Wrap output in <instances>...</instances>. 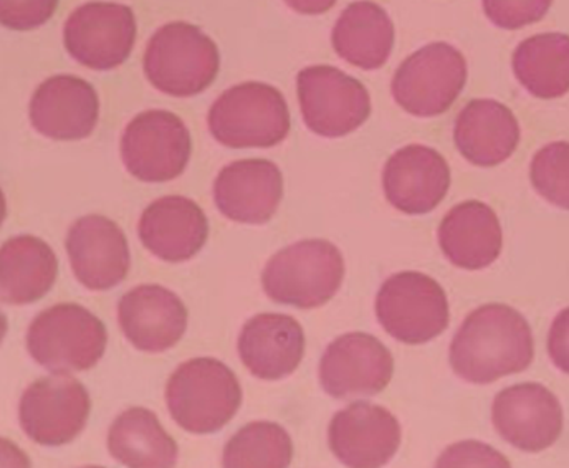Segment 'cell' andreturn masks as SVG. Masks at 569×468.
<instances>
[{
	"mask_svg": "<svg viewBox=\"0 0 569 468\" xmlns=\"http://www.w3.org/2000/svg\"><path fill=\"white\" fill-rule=\"evenodd\" d=\"M535 342L523 315L507 305L477 308L450 345V366L472 385H490L525 371L533 361Z\"/></svg>",
	"mask_w": 569,
	"mask_h": 468,
	"instance_id": "1",
	"label": "cell"
},
{
	"mask_svg": "<svg viewBox=\"0 0 569 468\" xmlns=\"http://www.w3.org/2000/svg\"><path fill=\"white\" fill-rule=\"evenodd\" d=\"M172 419L191 434L219 432L242 406V388L229 366L219 359L182 362L166 386Z\"/></svg>",
	"mask_w": 569,
	"mask_h": 468,
	"instance_id": "2",
	"label": "cell"
},
{
	"mask_svg": "<svg viewBox=\"0 0 569 468\" xmlns=\"http://www.w3.org/2000/svg\"><path fill=\"white\" fill-rule=\"evenodd\" d=\"M345 259L328 240H301L280 250L263 268L262 287L270 300L311 310L323 307L340 290Z\"/></svg>",
	"mask_w": 569,
	"mask_h": 468,
	"instance_id": "3",
	"label": "cell"
},
{
	"mask_svg": "<svg viewBox=\"0 0 569 468\" xmlns=\"http://www.w3.org/2000/svg\"><path fill=\"white\" fill-rule=\"evenodd\" d=\"M144 73L156 90L169 97H194L219 73V49L211 37L188 22L166 23L149 40Z\"/></svg>",
	"mask_w": 569,
	"mask_h": 468,
	"instance_id": "4",
	"label": "cell"
},
{
	"mask_svg": "<svg viewBox=\"0 0 569 468\" xmlns=\"http://www.w3.org/2000/svg\"><path fill=\"white\" fill-rule=\"evenodd\" d=\"M208 125L226 148H273L290 133V111L276 87L249 81L217 98Z\"/></svg>",
	"mask_w": 569,
	"mask_h": 468,
	"instance_id": "5",
	"label": "cell"
},
{
	"mask_svg": "<svg viewBox=\"0 0 569 468\" xmlns=\"http://www.w3.org/2000/svg\"><path fill=\"white\" fill-rule=\"evenodd\" d=\"M107 345L103 321L77 303L42 311L27 331L30 356L53 375L88 371L103 358Z\"/></svg>",
	"mask_w": 569,
	"mask_h": 468,
	"instance_id": "6",
	"label": "cell"
},
{
	"mask_svg": "<svg viewBox=\"0 0 569 468\" xmlns=\"http://www.w3.org/2000/svg\"><path fill=\"white\" fill-rule=\"evenodd\" d=\"M376 317L386 333L398 341L425 345L449 327V301L429 275L401 271L379 288Z\"/></svg>",
	"mask_w": 569,
	"mask_h": 468,
	"instance_id": "7",
	"label": "cell"
},
{
	"mask_svg": "<svg viewBox=\"0 0 569 468\" xmlns=\"http://www.w3.org/2000/svg\"><path fill=\"white\" fill-rule=\"evenodd\" d=\"M467 83V62L456 47L429 43L401 63L392 78L396 103L415 114L430 118L446 113Z\"/></svg>",
	"mask_w": 569,
	"mask_h": 468,
	"instance_id": "8",
	"label": "cell"
},
{
	"mask_svg": "<svg viewBox=\"0 0 569 468\" xmlns=\"http://www.w3.org/2000/svg\"><path fill=\"white\" fill-rule=\"evenodd\" d=\"M297 90L305 125L323 138L353 133L371 114L365 84L335 67L303 68L297 77Z\"/></svg>",
	"mask_w": 569,
	"mask_h": 468,
	"instance_id": "9",
	"label": "cell"
},
{
	"mask_svg": "<svg viewBox=\"0 0 569 468\" xmlns=\"http://www.w3.org/2000/svg\"><path fill=\"white\" fill-rule=\"evenodd\" d=\"M192 141L178 114L149 110L130 121L121 138L128 172L144 182H168L188 168Z\"/></svg>",
	"mask_w": 569,
	"mask_h": 468,
	"instance_id": "10",
	"label": "cell"
},
{
	"mask_svg": "<svg viewBox=\"0 0 569 468\" xmlns=\"http://www.w3.org/2000/svg\"><path fill=\"white\" fill-rule=\"evenodd\" d=\"M137 40V19L123 3L88 2L78 7L63 29L71 59L91 70L123 66Z\"/></svg>",
	"mask_w": 569,
	"mask_h": 468,
	"instance_id": "11",
	"label": "cell"
},
{
	"mask_svg": "<svg viewBox=\"0 0 569 468\" xmlns=\"http://www.w3.org/2000/svg\"><path fill=\"white\" fill-rule=\"evenodd\" d=\"M90 410V395L84 386L67 375H56L26 389L19 404V420L33 442L59 447L80 436Z\"/></svg>",
	"mask_w": 569,
	"mask_h": 468,
	"instance_id": "12",
	"label": "cell"
},
{
	"mask_svg": "<svg viewBox=\"0 0 569 468\" xmlns=\"http://www.w3.org/2000/svg\"><path fill=\"white\" fill-rule=\"evenodd\" d=\"M395 372L391 351L368 333L335 339L320 361V382L335 399L369 398L388 388Z\"/></svg>",
	"mask_w": 569,
	"mask_h": 468,
	"instance_id": "13",
	"label": "cell"
},
{
	"mask_svg": "<svg viewBox=\"0 0 569 468\" xmlns=\"http://www.w3.org/2000/svg\"><path fill=\"white\" fill-rule=\"evenodd\" d=\"M498 436L523 452H541L563 432V409L557 396L537 382L498 392L492 407Z\"/></svg>",
	"mask_w": 569,
	"mask_h": 468,
	"instance_id": "14",
	"label": "cell"
},
{
	"mask_svg": "<svg viewBox=\"0 0 569 468\" xmlns=\"http://www.w3.org/2000/svg\"><path fill=\"white\" fill-rule=\"evenodd\" d=\"M66 247L74 277L88 290H110L130 271L127 236L108 217L91 213L78 219L70 227Z\"/></svg>",
	"mask_w": 569,
	"mask_h": 468,
	"instance_id": "15",
	"label": "cell"
},
{
	"mask_svg": "<svg viewBox=\"0 0 569 468\" xmlns=\"http://www.w3.org/2000/svg\"><path fill=\"white\" fill-rule=\"evenodd\" d=\"M328 442L335 457L347 467H382L401 446V426L386 407L355 402L333 417Z\"/></svg>",
	"mask_w": 569,
	"mask_h": 468,
	"instance_id": "16",
	"label": "cell"
},
{
	"mask_svg": "<svg viewBox=\"0 0 569 468\" xmlns=\"http://www.w3.org/2000/svg\"><path fill=\"white\" fill-rule=\"evenodd\" d=\"M382 188L392 207L409 216H422L436 209L449 192L450 168L436 149L409 145L386 162Z\"/></svg>",
	"mask_w": 569,
	"mask_h": 468,
	"instance_id": "17",
	"label": "cell"
},
{
	"mask_svg": "<svg viewBox=\"0 0 569 468\" xmlns=\"http://www.w3.org/2000/svg\"><path fill=\"white\" fill-rule=\"evenodd\" d=\"M283 198V176L276 162L243 159L226 166L213 182L217 209L233 222H269Z\"/></svg>",
	"mask_w": 569,
	"mask_h": 468,
	"instance_id": "18",
	"label": "cell"
},
{
	"mask_svg": "<svg viewBox=\"0 0 569 468\" xmlns=\"http://www.w3.org/2000/svg\"><path fill=\"white\" fill-rule=\"evenodd\" d=\"M100 118V100L88 81L57 74L43 81L30 101V121L40 135L59 141L88 138Z\"/></svg>",
	"mask_w": 569,
	"mask_h": 468,
	"instance_id": "19",
	"label": "cell"
},
{
	"mask_svg": "<svg viewBox=\"0 0 569 468\" xmlns=\"http://www.w3.org/2000/svg\"><path fill=\"white\" fill-rule=\"evenodd\" d=\"M118 320L128 341L146 352L174 348L188 330V308L159 285H140L121 297Z\"/></svg>",
	"mask_w": 569,
	"mask_h": 468,
	"instance_id": "20",
	"label": "cell"
},
{
	"mask_svg": "<svg viewBox=\"0 0 569 468\" xmlns=\"http://www.w3.org/2000/svg\"><path fill=\"white\" fill-rule=\"evenodd\" d=\"M142 246L164 262L191 260L208 242L204 210L184 196H166L146 207L138 226Z\"/></svg>",
	"mask_w": 569,
	"mask_h": 468,
	"instance_id": "21",
	"label": "cell"
},
{
	"mask_svg": "<svg viewBox=\"0 0 569 468\" xmlns=\"http://www.w3.org/2000/svg\"><path fill=\"white\" fill-rule=\"evenodd\" d=\"M239 355L256 378L279 381L303 359V328L288 315H257L240 331Z\"/></svg>",
	"mask_w": 569,
	"mask_h": 468,
	"instance_id": "22",
	"label": "cell"
},
{
	"mask_svg": "<svg viewBox=\"0 0 569 468\" xmlns=\"http://www.w3.org/2000/svg\"><path fill=\"white\" fill-rule=\"evenodd\" d=\"M453 141L460 155L480 168L507 161L520 142V125L510 108L496 100H472L456 125Z\"/></svg>",
	"mask_w": 569,
	"mask_h": 468,
	"instance_id": "23",
	"label": "cell"
},
{
	"mask_svg": "<svg viewBox=\"0 0 569 468\" xmlns=\"http://www.w3.org/2000/svg\"><path fill=\"white\" fill-rule=\"evenodd\" d=\"M439 243L443 256L456 267L482 270L492 266L503 246L497 213L480 201L452 207L440 222Z\"/></svg>",
	"mask_w": 569,
	"mask_h": 468,
	"instance_id": "24",
	"label": "cell"
},
{
	"mask_svg": "<svg viewBox=\"0 0 569 468\" xmlns=\"http://www.w3.org/2000/svg\"><path fill=\"white\" fill-rule=\"evenodd\" d=\"M59 275V260L39 237L17 236L0 249V298L20 307L36 303L49 293Z\"/></svg>",
	"mask_w": 569,
	"mask_h": 468,
	"instance_id": "25",
	"label": "cell"
},
{
	"mask_svg": "<svg viewBox=\"0 0 569 468\" xmlns=\"http://www.w3.org/2000/svg\"><path fill=\"white\" fill-rule=\"evenodd\" d=\"M331 42L341 59L361 70L385 66L395 47V23L385 9L371 0L348 6L335 23Z\"/></svg>",
	"mask_w": 569,
	"mask_h": 468,
	"instance_id": "26",
	"label": "cell"
},
{
	"mask_svg": "<svg viewBox=\"0 0 569 468\" xmlns=\"http://www.w3.org/2000/svg\"><path fill=\"white\" fill-rule=\"evenodd\" d=\"M108 450L124 467H174L179 459L176 440L162 429L158 417L144 407L124 410L111 424Z\"/></svg>",
	"mask_w": 569,
	"mask_h": 468,
	"instance_id": "27",
	"label": "cell"
},
{
	"mask_svg": "<svg viewBox=\"0 0 569 468\" xmlns=\"http://www.w3.org/2000/svg\"><path fill=\"white\" fill-rule=\"evenodd\" d=\"M513 73L525 90L541 100L569 91V36L538 33L521 42L513 53Z\"/></svg>",
	"mask_w": 569,
	"mask_h": 468,
	"instance_id": "28",
	"label": "cell"
},
{
	"mask_svg": "<svg viewBox=\"0 0 569 468\" xmlns=\"http://www.w3.org/2000/svg\"><path fill=\"white\" fill-rule=\"evenodd\" d=\"M293 459V442L282 426L276 422L247 424L223 449L227 468L288 467Z\"/></svg>",
	"mask_w": 569,
	"mask_h": 468,
	"instance_id": "29",
	"label": "cell"
},
{
	"mask_svg": "<svg viewBox=\"0 0 569 468\" xmlns=\"http://www.w3.org/2000/svg\"><path fill=\"white\" fill-rule=\"evenodd\" d=\"M530 179L541 198L569 210V142L543 146L531 161Z\"/></svg>",
	"mask_w": 569,
	"mask_h": 468,
	"instance_id": "30",
	"label": "cell"
},
{
	"mask_svg": "<svg viewBox=\"0 0 569 468\" xmlns=\"http://www.w3.org/2000/svg\"><path fill=\"white\" fill-rule=\"evenodd\" d=\"M553 0H482L483 12L493 26L518 30L547 16Z\"/></svg>",
	"mask_w": 569,
	"mask_h": 468,
	"instance_id": "31",
	"label": "cell"
},
{
	"mask_svg": "<svg viewBox=\"0 0 569 468\" xmlns=\"http://www.w3.org/2000/svg\"><path fill=\"white\" fill-rule=\"evenodd\" d=\"M60 0H0V22L12 30H32L52 19Z\"/></svg>",
	"mask_w": 569,
	"mask_h": 468,
	"instance_id": "32",
	"label": "cell"
},
{
	"mask_svg": "<svg viewBox=\"0 0 569 468\" xmlns=\"http://www.w3.org/2000/svg\"><path fill=\"white\" fill-rule=\"evenodd\" d=\"M437 467H510V462L492 447L462 442L447 449L437 460Z\"/></svg>",
	"mask_w": 569,
	"mask_h": 468,
	"instance_id": "33",
	"label": "cell"
},
{
	"mask_svg": "<svg viewBox=\"0 0 569 468\" xmlns=\"http://www.w3.org/2000/svg\"><path fill=\"white\" fill-rule=\"evenodd\" d=\"M548 355L560 371L569 375V307L561 311L551 325Z\"/></svg>",
	"mask_w": 569,
	"mask_h": 468,
	"instance_id": "34",
	"label": "cell"
},
{
	"mask_svg": "<svg viewBox=\"0 0 569 468\" xmlns=\"http://www.w3.org/2000/svg\"><path fill=\"white\" fill-rule=\"evenodd\" d=\"M290 9L303 16H320L328 12L338 0H284Z\"/></svg>",
	"mask_w": 569,
	"mask_h": 468,
	"instance_id": "35",
	"label": "cell"
}]
</instances>
